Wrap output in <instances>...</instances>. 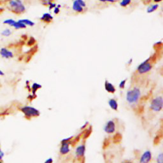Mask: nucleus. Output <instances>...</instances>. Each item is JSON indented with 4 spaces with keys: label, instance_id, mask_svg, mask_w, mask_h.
Listing matches in <instances>:
<instances>
[{
    "label": "nucleus",
    "instance_id": "6e6552de",
    "mask_svg": "<svg viewBox=\"0 0 163 163\" xmlns=\"http://www.w3.org/2000/svg\"><path fill=\"white\" fill-rule=\"evenodd\" d=\"M152 159V153L150 150L144 151L139 159V163H150Z\"/></svg>",
    "mask_w": 163,
    "mask_h": 163
},
{
    "label": "nucleus",
    "instance_id": "2f4dec72",
    "mask_svg": "<svg viewBox=\"0 0 163 163\" xmlns=\"http://www.w3.org/2000/svg\"><path fill=\"white\" fill-rule=\"evenodd\" d=\"M3 157H4V152L0 149V161H1V159Z\"/></svg>",
    "mask_w": 163,
    "mask_h": 163
},
{
    "label": "nucleus",
    "instance_id": "0eeeda50",
    "mask_svg": "<svg viewBox=\"0 0 163 163\" xmlns=\"http://www.w3.org/2000/svg\"><path fill=\"white\" fill-rule=\"evenodd\" d=\"M86 7V3L84 0H74L72 5V8L73 10L78 12V13H82L83 12L84 8Z\"/></svg>",
    "mask_w": 163,
    "mask_h": 163
},
{
    "label": "nucleus",
    "instance_id": "f3484780",
    "mask_svg": "<svg viewBox=\"0 0 163 163\" xmlns=\"http://www.w3.org/2000/svg\"><path fill=\"white\" fill-rule=\"evenodd\" d=\"M18 21H20L21 23H23L24 24L26 25V26L33 27L34 25H35V23H34L33 21H31L30 19H28V18H22V19H19Z\"/></svg>",
    "mask_w": 163,
    "mask_h": 163
},
{
    "label": "nucleus",
    "instance_id": "423d86ee",
    "mask_svg": "<svg viewBox=\"0 0 163 163\" xmlns=\"http://www.w3.org/2000/svg\"><path fill=\"white\" fill-rule=\"evenodd\" d=\"M116 127H117L116 123L114 120H108L103 127V131L108 134H115L116 132Z\"/></svg>",
    "mask_w": 163,
    "mask_h": 163
},
{
    "label": "nucleus",
    "instance_id": "c85d7f7f",
    "mask_svg": "<svg viewBox=\"0 0 163 163\" xmlns=\"http://www.w3.org/2000/svg\"><path fill=\"white\" fill-rule=\"evenodd\" d=\"M89 122H86L85 123H84V124L83 125V126H82V127H80V130L82 131H84V129H86V128H87L89 127Z\"/></svg>",
    "mask_w": 163,
    "mask_h": 163
},
{
    "label": "nucleus",
    "instance_id": "a211bd4d",
    "mask_svg": "<svg viewBox=\"0 0 163 163\" xmlns=\"http://www.w3.org/2000/svg\"><path fill=\"white\" fill-rule=\"evenodd\" d=\"M158 8H159V5L158 3L151 5H150L149 7H148V8H147V12L148 14L153 13V12H154L155 11H156L157 10H158Z\"/></svg>",
    "mask_w": 163,
    "mask_h": 163
},
{
    "label": "nucleus",
    "instance_id": "72a5a7b5",
    "mask_svg": "<svg viewBox=\"0 0 163 163\" xmlns=\"http://www.w3.org/2000/svg\"><path fill=\"white\" fill-rule=\"evenodd\" d=\"M122 163H133L132 161H124L123 162H122Z\"/></svg>",
    "mask_w": 163,
    "mask_h": 163
},
{
    "label": "nucleus",
    "instance_id": "2eb2a0df",
    "mask_svg": "<svg viewBox=\"0 0 163 163\" xmlns=\"http://www.w3.org/2000/svg\"><path fill=\"white\" fill-rule=\"evenodd\" d=\"M92 132V128L91 126L88 127L87 128H86V129H84V131H82V133H81L82 134V138L83 139H87V138L89 136H90V134H91Z\"/></svg>",
    "mask_w": 163,
    "mask_h": 163
},
{
    "label": "nucleus",
    "instance_id": "1a4fd4ad",
    "mask_svg": "<svg viewBox=\"0 0 163 163\" xmlns=\"http://www.w3.org/2000/svg\"><path fill=\"white\" fill-rule=\"evenodd\" d=\"M86 152V145L85 143L78 145L75 149V155L78 159H83Z\"/></svg>",
    "mask_w": 163,
    "mask_h": 163
},
{
    "label": "nucleus",
    "instance_id": "bb28decb",
    "mask_svg": "<svg viewBox=\"0 0 163 163\" xmlns=\"http://www.w3.org/2000/svg\"><path fill=\"white\" fill-rule=\"evenodd\" d=\"M41 3L44 6H48L53 2L52 0H40Z\"/></svg>",
    "mask_w": 163,
    "mask_h": 163
},
{
    "label": "nucleus",
    "instance_id": "6ab92c4d",
    "mask_svg": "<svg viewBox=\"0 0 163 163\" xmlns=\"http://www.w3.org/2000/svg\"><path fill=\"white\" fill-rule=\"evenodd\" d=\"M41 88H42V86H41L40 84L38 83L33 84V85L31 86V92H32L33 95H35L37 90Z\"/></svg>",
    "mask_w": 163,
    "mask_h": 163
},
{
    "label": "nucleus",
    "instance_id": "dca6fc26",
    "mask_svg": "<svg viewBox=\"0 0 163 163\" xmlns=\"http://www.w3.org/2000/svg\"><path fill=\"white\" fill-rule=\"evenodd\" d=\"M12 27H14L15 29H26L27 26L23 23H21L20 21H16L15 22V23L14 24L13 26H12Z\"/></svg>",
    "mask_w": 163,
    "mask_h": 163
},
{
    "label": "nucleus",
    "instance_id": "f8f14e48",
    "mask_svg": "<svg viewBox=\"0 0 163 163\" xmlns=\"http://www.w3.org/2000/svg\"><path fill=\"white\" fill-rule=\"evenodd\" d=\"M53 19H54V17H53V15L51 13H49V12L44 13L42 15V17H40V21L46 24H49L52 23Z\"/></svg>",
    "mask_w": 163,
    "mask_h": 163
},
{
    "label": "nucleus",
    "instance_id": "473e14b6",
    "mask_svg": "<svg viewBox=\"0 0 163 163\" xmlns=\"http://www.w3.org/2000/svg\"><path fill=\"white\" fill-rule=\"evenodd\" d=\"M5 73L1 70H0V76H4Z\"/></svg>",
    "mask_w": 163,
    "mask_h": 163
},
{
    "label": "nucleus",
    "instance_id": "b1692460",
    "mask_svg": "<svg viewBox=\"0 0 163 163\" xmlns=\"http://www.w3.org/2000/svg\"><path fill=\"white\" fill-rule=\"evenodd\" d=\"M132 0H121L120 3V5L122 7H126L129 5Z\"/></svg>",
    "mask_w": 163,
    "mask_h": 163
},
{
    "label": "nucleus",
    "instance_id": "a878e982",
    "mask_svg": "<svg viewBox=\"0 0 163 163\" xmlns=\"http://www.w3.org/2000/svg\"><path fill=\"white\" fill-rule=\"evenodd\" d=\"M61 7V5H57V6L54 8V10H53V12L55 15H58L60 13V8Z\"/></svg>",
    "mask_w": 163,
    "mask_h": 163
},
{
    "label": "nucleus",
    "instance_id": "4be33fe9",
    "mask_svg": "<svg viewBox=\"0 0 163 163\" xmlns=\"http://www.w3.org/2000/svg\"><path fill=\"white\" fill-rule=\"evenodd\" d=\"M15 21H15L14 19H13V18H7V19L3 21V24L8 25V26H10V27H12V26H13Z\"/></svg>",
    "mask_w": 163,
    "mask_h": 163
},
{
    "label": "nucleus",
    "instance_id": "7c9ffc66",
    "mask_svg": "<svg viewBox=\"0 0 163 163\" xmlns=\"http://www.w3.org/2000/svg\"><path fill=\"white\" fill-rule=\"evenodd\" d=\"M53 161H53V159L51 158H49L48 159H47L44 163H53Z\"/></svg>",
    "mask_w": 163,
    "mask_h": 163
},
{
    "label": "nucleus",
    "instance_id": "c756f323",
    "mask_svg": "<svg viewBox=\"0 0 163 163\" xmlns=\"http://www.w3.org/2000/svg\"><path fill=\"white\" fill-rule=\"evenodd\" d=\"M99 1L103 2V3H106V2H109V3H114L115 1V0H99Z\"/></svg>",
    "mask_w": 163,
    "mask_h": 163
},
{
    "label": "nucleus",
    "instance_id": "20e7f679",
    "mask_svg": "<svg viewBox=\"0 0 163 163\" xmlns=\"http://www.w3.org/2000/svg\"><path fill=\"white\" fill-rule=\"evenodd\" d=\"M20 110L27 118L37 117L40 115V112L38 110L30 106H23L20 108Z\"/></svg>",
    "mask_w": 163,
    "mask_h": 163
},
{
    "label": "nucleus",
    "instance_id": "393cba45",
    "mask_svg": "<svg viewBox=\"0 0 163 163\" xmlns=\"http://www.w3.org/2000/svg\"><path fill=\"white\" fill-rule=\"evenodd\" d=\"M126 82H127V79L122 80L118 84L119 88H120L121 89H124L125 88V87H126Z\"/></svg>",
    "mask_w": 163,
    "mask_h": 163
},
{
    "label": "nucleus",
    "instance_id": "f03ea898",
    "mask_svg": "<svg viewBox=\"0 0 163 163\" xmlns=\"http://www.w3.org/2000/svg\"><path fill=\"white\" fill-rule=\"evenodd\" d=\"M8 6L10 10L17 15L23 14L26 10V6L22 0H9Z\"/></svg>",
    "mask_w": 163,
    "mask_h": 163
},
{
    "label": "nucleus",
    "instance_id": "f704fd0d",
    "mask_svg": "<svg viewBox=\"0 0 163 163\" xmlns=\"http://www.w3.org/2000/svg\"><path fill=\"white\" fill-rule=\"evenodd\" d=\"M162 0H153V1H154L155 3H159V2H160V1H162Z\"/></svg>",
    "mask_w": 163,
    "mask_h": 163
},
{
    "label": "nucleus",
    "instance_id": "39448f33",
    "mask_svg": "<svg viewBox=\"0 0 163 163\" xmlns=\"http://www.w3.org/2000/svg\"><path fill=\"white\" fill-rule=\"evenodd\" d=\"M153 65L150 62V59H147L138 66L136 71L140 75H145L151 71Z\"/></svg>",
    "mask_w": 163,
    "mask_h": 163
},
{
    "label": "nucleus",
    "instance_id": "7ed1b4c3",
    "mask_svg": "<svg viewBox=\"0 0 163 163\" xmlns=\"http://www.w3.org/2000/svg\"><path fill=\"white\" fill-rule=\"evenodd\" d=\"M149 108L152 112L155 113L161 112L163 109V97L157 96L152 98L150 103Z\"/></svg>",
    "mask_w": 163,
    "mask_h": 163
},
{
    "label": "nucleus",
    "instance_id": "cd10ccee",
    "mask_svg": "<svg viewBox=\"0 0 163 163\" xmlns=\"http://www.w3.org/2000/svg\"><path fill=\"white\" fill-rule=\"evenodd\" d=\"M57 6V4L55 3H54V2H52V3L50 4L49 6H48V8H49V10H54V8Z\"/></svg>",
    "mask_w": 163,
    "mask_h": 163
},
{
    "label": "nucleus",
    "instance_id": "5701e85b",
    "mask_svg": "<svg viewBox=\"0 0 163 163\" xmlns=\"http://www.w3.org/2000/svg\"><path fill=\"white\" fill-rule=\"evenodd\" d=\"M156 163H163V152L159 153L155 158Z\"/></svg>",
    "mask_w": 163,
    "mask_h": 163
},
{
    "label": "nucleus",
    "instance_id": "412c9836",
    "mask_svg": "<svg viewBox=\"0 0 163 163\" xmlns=\"http://www.w3.org/2000/svg\"><path fill=\"white\" fill-rule=\"evenodd\" d=\"M1 35L3 36H5V37H8L12 35V30L9 29V28H6V29H3L1 31Z\"/></svg>",
    "mask_w": 163,
    "mask_h": 163
},
{
    "label": "nucleus",
    "instance_id": "ddd939ff",
    "mask_svg": "<svg viewBox=\"0 0 163 163\" xmlns=\"http://www.w3.org/2000/svg\"><path fill=\"white\" fill-rule=\"evenodd\" d=\"M105 89L107 92L110 94H114L116 92L115 87L108 80H105L104 84Z\"/></svg>",
    "mask_w": 163,
    "mask_h": 163
},
{
    "label": "nucleus",
    "instance_id": "9b49d317",
    "mask_svg": "<svg viewBox=\"0 0 163 163\" xmlns=\"http://www.w3.org/2000/svg\"><path fill=\"white\" fill-rule=\"evenodd\" d=\"M70 145H71V143H70L61 142L60 149H59V152H60L61 154L62 155H65L70 153V150H71Z\"/></svg>",
    "mask_w": 163,
    "mask_h": 163
},
{
    "label": "nucleus",
    "instance_id": "f257e3e1",
    "mask_svg": "<svg viewBox=\"0 0 163 163\" xmlns=\"http://www.w3.org/2000/svg\"><path fill=\"white\" fill-rule=\"evenodd\" d=\"M142 96V92L138 87H133L127 90L126 94V100L128 104L130 105H136L139 102Z\"/></svg>",
    "mask_w": 163,
    "mask_h": 163
},
{
    "label": "nucleus",
    "instance_id": "9d476101",
    "mask_svg": "<svg viewBox=\"0 0 163 163\" xmlns=\"http://www.w3.org/2000/svg\"><path fill=\"white\" fill-rule=\"evenodd\" d=\"M0 55L1 56V58L4 59H10L14 57V54L13 52L7 48L2 47L1 49H0Z\"/></svg>",
    "mask_w": 163,
    "mask_h": 163
},
{
    "label": "nucleus",
    "instance_id": "c9c22d12",
    "mask_svg": "<svg viewBox=\"0 0 163 163\" xmlns=\"http://www.w3.org/2000/svg\"><path fill=\"white\" fill-rule=\"evenodd\" d=\"M0 163H3V162L1 161H0Z\"/></svg>",
    "mask_w": 163,
    "mask_h": 163
},
{
    "label": "nucleus",
    "instance_id": "aec40b11",
    "mask_svg": "<svg viewBox=\"0 0 163 163\" xmlns=\"http://www.w3.org/2000/svg\"><path fill=\"white\" fill-rule=\"evenodd\" d=\"M122 134L119 133H115L114 137H113V142L115 143H118L119 142H121V141L122 140Z\"/></svg>",
    "mask_w": 163,
    "mask_h": 163
},
{
    "label": "nucleus",
    "instance_id": "4468645a",
    "mask_svg": "<svg viewBox=\"0 0 163 163\" xmlns=\"http://www.w3.org/2000/svg\"><path fill=\"white\" fill-rule=\"evenodd\" d=\"M108 104L109 107L112 110L117 112L118 110V103L117 101V99L114 98H111L108 100Z\"/></svg>",
    "mask_w": 163,
    "mask_h": 163
}]
</instances>
